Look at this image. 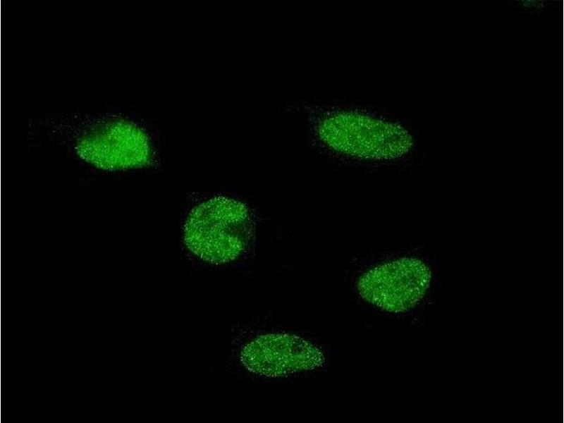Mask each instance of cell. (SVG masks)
<instances>
[{
	"label": "cell",
	"instance_id": "obj_3",
	"mask_svg": "<svg viewBox=\"0 0 564 423\" xmlns=\"http://www.w3.org/2000/svg\"><path fill=\"white\" fill-rule=\"evenodd\" d=\"M436 268L428 255H406L366 271L360 278L357 289L365 302L382 311L412 312L429 303L434 295Z\"/></svg>",
	"mask_w": 564,
	"mask_h": 423
},
{
	"label": "cell",
	"instance_id": "obj_4",
	"mask_svg": "<svg viewBox=\"0 0 564 423\" xmlns=\"http://www.w3.org/2000/svg\"><path fill=\"white\" fill-rule=\"evenodd\" d=\"M253 225L247 207L226 197H215L192 209L184 226L188 249L211 264L236 259L248 245Z\"/></svg>",
	"mask_w": 564,
	"mask_h": 423
},
{
	"label": "cell",
	"instance_id": "obj_6",
	"mask_svg": "<svg viewBox=\"0 0 564 423\" xmlns=\"http://www.w3.org/2000/svg\"><path fill=\"white\" fill-rule=\"evenodd\" d=\"M514 7L525 12L539 13L552 6V1H513Z\"/></svg>",
	"mask_w": 564,
	"mask_h": 423
},
{
	"label": "cell",
	"instance_id": "obj_2",
	"mask_svg": "<svg viewBox=\"0 0 564 423\" xmlns=\"http://www.w3.org/2000/svg\"><path fill=\"white\" fill-rule=\"evenodd\" d=\"M306 121L320 143L343 157L365 161H397L417 149V131L410 120L364 104H311Z\"/></svg>",
	"mask_w": 564,
	"mask_h": 423
},
{
	"label": "cell",
	"instance_id": "obj_5",
	"mask_svg": "<svg viewBox=\"0 0 564 423\" xmlns=\"http://www.w3.org/2000/svg\"><path fill=\"white\" fill-rule=\"evenodd\" d=\"M240 361L250 372L266 377H281L318 370L327 362L324 350L300 336L267 333L247 343Z\"/></svg>",
	"mask_w": 564,
	"mask_h": 423
},
{
	"label": "cell",
	"instance_id": "obj_1",
	"mask_svg": "<svg viewBox=\"0 0 564 423\" xmlns=\"http://www.w3.org/2000/svg\"><path fill=\"white\" fill-rule=\"evenodd\" d=\"M141 121L123 109L30 116L23 123L29 140L46 142L92 169L125 171L152 160L150 137Z\"/></svg>",
	"mask_w": 564,
	"mask_h": 423
}]
</instances>
